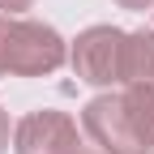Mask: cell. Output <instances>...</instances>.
I'll return each mask as SVG.
<instances>
[{"label":"cell","instance_id":"3","mask_svg":"<svg viewBox=\"0 0 154 154\" xmlns=\"http://www.w3.org/2000/svg\"><path fill=\"white\" fill-rule=\"evenodd\" d=\"M82 150V124L60 107L26 111L13 124V154H77Z\"/></svg>","mask_w":154,"mask_h":154},{"label":"cell","instance_id":"5","mask_svg":"<svg viewBox=\"0 0 154 154\" xmlns=\"http://www.w3.org/2000/svg\"><path fill=\"white\" fill-rule=\"evenodd\" d=\"M124 86H154V26L124 34Z\"/></svg>","mask_w":154,"mask_h":154},{"label":"cell","instance_id":"4","mask_svg":"<svg viewBox=\"0 0 154 154\" xmlns=\"http://www.w3.org/2000/svg\"><path fill=\"white\" fill-rule=\"evenodd\" d=\"M82 137L99 146V154H146L128 124L120 90H103L82 107Z\"/></svg>","mask_w":154,"mask_h":154},{"label":"cell","instance_id":"11","mask_svg":"<svg viewBox=\"0 0 154 154\" xmlns=\"http://www.w3.org/2000/svg\"><path fill=\"white\" fill-rule=\"evenodd\" d=\"M150 13H154V9H150Z\"/></svg>","mask_w":154,"mask_h":154},{"label":"cell","instance_id":"10","mask_svg":"<svg viewBox=\"0 0 154 154\" xmlns=\"http://www.w3.org/2000/svg\"><path fill=\"white\" fill-rule=\"evenodd\" d=\"M77 154H86V150H77Z\"/></svg>","mask_w":154,"mask_h":154},{"label":"cell","instance_id":"7","mask_svg":"<svg viewBox=\"0 0 154 154\" xmlns=\"http://www.w3.org/2000/svg\"><path fill=\"white\" fill-rule=\"evenodd\" d=\"M9 146H13V120H9V111L0 107V154H9Z\"/></svg>","mask_w":154,"mask_h":154},{"label":"cell","instance_id":"1","mask_svg":"<svg viewBox=\"0 0 154 154\" xmlns=\"http://www.w3.org/2000/svg\"><path fill=\"white\" fill-rule=\"evenodd\" d=\"M64 64L69 43L56 26L0 13V77H51Z\"/></svg>","mask_w":154,"mask_h":154},{"label":"cell","instance_id":"8","mask_svg":"<svg viewBox=\"0 0 154 154\" xmlns=\"http://www.w3.org/2000/svg\"><path fill=\"white\" fill-rule=\"evenodd\" d=\"M26 9H34V0H0V13L9 17H26Z\"/></svg>","mask_w":154,"mask_h":154},{"label":"cell","instance_id":"6","mask_svg":"<svg viewBox=\"0 0 154 154\" xmlns=\"http://www.w3.org/2000/svg\"><path fill=\"white\" fill-rule=\"evenodd\" d=\"M124 111H128V124L137 133L141 150H154V86H124Z\"/></svg>","mask_w":154,"mask_h":154},{"label":"cell","instance_id":"2","mask_svg":"<svg viewBox=\"0 0 154 154\" xmlns=\"http://www.w3.org/2000/svg\"><path fill=\"white\" fill-rule=\"evenodd\" d=\"M124 34L120 26H86L69 43V69L77 82L94 90H116L124 86Z\"/></svg>","mask_w":154,"mask_h":154},{"label":"cell","instance_id":"9","mask_svg":"<svg viewBox=\"0 0 154 154\" xmlns=\"http://www.w3.org/2000/svg\"><path fill=\"white\" fill-rule=\"evenodd\" d=\"M120 9H128V13H150L154 9V0H116Z\"/></svg>","mask_w":154,"mask_h":154}]
</instances>
